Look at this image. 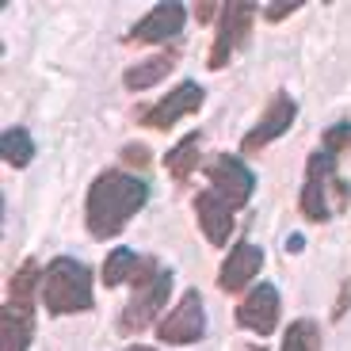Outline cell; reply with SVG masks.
<instances>
[{
	"label": "cell",
	"instance_id": "cell-4",
	"mask_svg": "<svg viewBox=\"0 0 351 351\" xmlns=\"http://www.w3.org/2000/svg\"><path fill=\"white\" fill-rule=\"evenodd\" d=\"M168 294H172V271L153 256H141V267L134 275V298L126 302L123 317H119V332L130 336V332H141L145 325H153V317H160Z\"/></svg>",
	"mask_w": 351,
	"mask_h": 351
},
{
	"label": "cell",
	"instance_id": "cell-15",
	"mask_svg": "<svg viewBox=\"0 0 351 351\" xmlns=\"http://www.w3.org/2000/svg\"><path fill=\"white\" fill-rule=\"evenodd\" d=\"M176 62H180V50H176V46H168L165 53H157V58H149V62H141V65H134V69H126L123 84L130 88V92H145V88L160 84V80L176 69Z\"/></svg>",
	"mask_w": 351,
	"mask_h": 351
},
{
	"label": "cell",
	"instance_id": "cell-16",
	"mask_svg": "<svg viewBox=\"0 0 351 351\" xmlns=\"http://www.w3.org/2000/svg\"><path fill=\"white\" fill-rule=\"evenodd\" d=\"M31 336H35V313H19V309L4 306V313H0V351H27Z\"/></svg>",
	"mask_w": 351,
	"mask_h": 351
},
{
	"label": "cell",
	"instance_id": "cell-18",
	"mask_svg": "<svg viewBox=\"0 0 351 351\" xmlns=\"http://www.w3.org/2000/svg\"><path fill=\"white\" fill-rule=\"evenodd\" d=\"M195 165H199V134H191V138H184L176 149L165 153V168L172 172L176 184H184L187 176L195 172Z\"/></svg>",
	"mask_w": 351,
	"mask_h": 351
},
{
	"label": "cell",
	"instance_id": "cell-6",
	"mask_svg": "<svg viewBox=\"0 0 351 351\" xmlns=\"http://www.w3.org/2000/svg\"><path fill=\"white\" fill-rule=\"evenodd\" d=\"M206 332V313H202V294L187 290L165 317L157 321V340L160 343H195Z\"/></svg>",
	"mask_w": 351,
	"mask_h": 351
},
{
	"label": "cell",
	"instance_id": "cell-24",
	"mask_svg": "<svg viewBox=\"0 0 351 351\" xmlns=\"http://www.w3.org/2000/svg\"><path fill=\"white\" fill-rule=\"evenodd\" d=\"M214 12H218V4H195V19H199V23H210Z\"/></svg>",
	"mask_w": 351,
	"mask_h": 351
},
{
	"label": "cell",
	"instance_id": "cell-9",
	"mask_svg": "<svg viewBox=\"0 0 351 351\" xmlns=\"http://www.w3.org/2000/svg\"><path fill=\"white\" fill-rule=\"evenodd\" d=\"M233 317H237V325L248 328V332L271 336L275 328H279V290H275L271 282H260L256 290H248L245 298H241V306L233 309Z\"/></svg>",
	"mask_w": 351,
	"mask_h": 351
},
{
	"label": "cell",
	"instance_id": "cell-7",
	"mask_svg": "<svg viewBox=\"0 0 351 351\" xmlns=\"http://www.w3.org/2000/svg\"><path fill=\"white\" fill-rule=\"evenodd\" d=\"M202 99H206L202 84H195V80H184V84H176L172 92L160 99V104L145 107V111L138 114V123H141V126H149V130H172L180 119H187V114L199 111Z\"/></svg>",
	"mask_w": 351,
	"mask_h": 351
},
{
	"label": "cell",
	"instance_id": "cell-11",
	"mask_svg": "<svg viewBox=\"0 0 351 351\" xmlns=\"http://www.w3.org/2000/svg\"><path fill=\"white\" fill-rule=\"evenodd\" d=\"M260 267H263V248L252 245V241H237V245L229 248L226 263H221L218 287L226 290V294H237V290H245L248 282L256 279Z\"/></svg>",
	"mask_w": 351,
	"mask_h": 351
},
{
	"label": "cell",
	"instance_id": "cell-23",
	"mask_svg": "<svg viewBox=\"0 0 351 351\" xmlns=\"http://www.w3.org/2000/svg\"><path fill=\"white\" fill-rule=\"evenodd\" d=\"M123 160H138V165H145V160H149V149H145V145H126L123 149Z\"/></svg>",
	"mask_w": 351,
	"mask_h": 351
},
{
	"label": "cell",
	"instance_id": "cell-1",
	"mask_svg": "<svg viewBox=\"0 0 351 351\" xmlns=\"http://www.w3.org/2000/svg\"><path fill=\"white\" fill-rule=\"evenodd\" d=\"M149 202V184L138 176L123 172V168H107L92 180L88 187V202H84V218H88V233L96 241H111L126 229V221Z\"/></svg>",
	"mask_w": 351,
	"mask_h": 351
},
{
	"label": "cell",
	"instance_id": "cell-2",
	"mask_svg": "<svg viewBox=\"0 0 351 351\" xmlns=\"http://www.w3.org/2000/svg\"><path fill=\"white\" fill-rule=\"evenodd\" d=\"M43 306L50 317H65V313H88L96 306L92 294V271L73 256H58L46 263L43 271Z\"/></svg>",
	"mask_w": 351,
	"mask_h": 351
},
{
	"label": "cell",
	"instance_id": "cell-20",
	"mask_svg": "<svg viewBox=\"0 0 351 351\" xmlns=\"http://www.w3.org/2000/svg\"><path fill=\"white\" fill-rule=\"evenodd\" d=\"M317 348H321V328H317V321L298 317V321L287 325V336H282L279 351H317Z\"/></svg>",
	"mask_w": 351,
	"mask_h": 351
},
{
	"label": "cell",
	"instance_id": "cell-10",
	"mask_svg": "<svg viewBox=\"0 0 351 351\" xmlns=\"http://www.w3.org/2000/svg\"><path fill=\"white\" fill-rule=\"evenodd\" d=\"M294 114H298V104L287 96V92H279V96L267 104V111H263V119L252 126V130L245 134V141H241V149L245 153H256L263 149V145H271L279 134H287L290 126H294Z\"/></svg>",
	"mask_w": 351,
	"mask_h": 351
},
{
	"label": "cell",
	"instance_id": "cell-22",
	"mask_svg": "<svg viewBox=\"0 0 351 351\" xmlns=\"http://www.w3.org/2000/svg\"><path fill=\"white\" fill-rule=\"evenodd\" d=\"M298 8H302L298 0H290V4H267V8H263V16L271 19V23H279V19H287L290 12H298Z\"/></svg>",
	"mask_w": 351,
	"mask_h": 351
},
{
	"label": "cell",
	"instance_id": "cell-5",
	"mask_svg": "<svg viewBox=\"0 0 351 351\" xmlns=\"http://www.w3.org/2000/svg\"><path fill=\"white\" fill-rule=\"evenodd\" d=\"M252 19H256V4H248V0H226V4H221L218 38H214V46H210V69L229 65V58L248 43Z\"/></svg>",
	"mask_w": 351,
	"mask_h": 351
},
{
	"label": "cell",
	"instance_id": "cell-13",
	"mask_svg": "<svg viewBox=\"0 0 351 351\" xmlns=\"http://www.w3.org/2000/svg\"><path fill=\"white\" fill-rule=\"evenodd\" d=\"M195 214H199V226L206 233V241L218 248L226 245L229 233H233V206L218 191H199L195 195Z\"/></svg>",
	"mask_w": 351,
	"mask_h": 351
},
{
	"label": "cell",
	"instance_id": "cell-12",
	"mask_svg": "<svg viewBox=\"0 0 351 351\" xmlns=\"http://www.w3.org/2000/svg\"><path fill=\"white\" fill-rule=\"evenodd\" d=\"M184 23H187L184 4H157L141 23H134L130 43H168V38H176L184 31Z\"/></svg>",
	"mask_w": 351,
	"mask_h": 351
},
{
	"label": "cell",
	"instance_id": "cell-3",
	"mask_svg": "<svg viewBox=\"0 0 351 351\" xmlns=\"http://www.w3.org/2000/svg\"><path fill=\"white\" fill-rule=\"evenodd\" d=\"M348 202H351V187L336 168V153L328 149L313 153L306 168V187H302V199H298L302 214L309 221H328L340 210H348Z\"/></svg>",
	"mask_w": 351,
	"mask_h": 351
},
{
	"label": "cell",
	"instance_id": "cell-19",
	"mask_svg": "<svg viewBox=\"0 0 351 351\" xmlns=\"http://www.w3.org/2000/svg\"><path fill=\"white\" fill-rule=\"evenodd\" d=\"M138 267H141V256L134 252V248H114L104 260V287H119V282H126V279L134 282Z\"/></svg>",
	"mask_w": 351,
	"mask_h": 351
},
{
	"label": "cell",
	"instance_id": "cell-17",
	"mask_svg": "<svg viewBox=\"0 0 351 351\" xmlns=\"http://www.w3.org/2000/svg\"><path fill=\"white\" fill-rule=\"evenodd\" d=\"M0 157L12 168H27L35 160V141H31V134H27L23 126H8L4 138H0Z\"/></svg>",
	"mask_w": 351,
	"mask_h": 351
},
{
	"label": "cell",
	"instance_id": "cell-8",
	"mask_svg": "<svg viewBox=\"0 0 351 351\" xmlns=\"http://www.w3.org/2000/svg\"><path fill=\"white\" fill-rule=\"evenodd\" d=\"M202 172H206V180H210V191H218L233 210H241V206L252 199V191H256L252 168L241 165L237 157H214V160L202 165Z\"/></svg>",
	"mask_w": 351,
	"mask_h": 351
},
{
	"label": "cell",
	"instance_id": "cell-14",
	"mask_svg": "<svg viewBox=\"0 0 351 351\" xmlns=\"http://www.w3.org/2000/svg\"><path fill=\"white\" fill-rule=\"evenodd\" d=\"M35 294H43V271H38V260H23L19 271L8 279V309L35 313Z\"/></svg>",
	"mask_w": 351,
	"mask_h": 351
},
{
	"label": "cell",
	"instance_id": "cell-21",
	"mask_svg": "<svg viewBox=\"0 0 351 351\" xmlns=\"http://www.w3.org/2000/svg\"><path fill=\"white\" fill-rule=\"evenodd\" d=\"M348 145H351V123H336L325 130V149L328 153H340V149H348Z\"/></svg>",
	"mask_w": 351,
	"mask_h": 351
},
{
	"label": "cell",
	"instance_id": "cell-25",
	"mask_svg": "<svg viewBox=\"0 0 351 351\" xmlns=\"http://www.w3.org/2000/svg\"><path fill=\"white\" fill-rule=\"evenodd\" d=\"M126 351H153V348H126Z\"/></svg>",
	"mask_w": 351,
	"mask_h": 351
}]
</instances>
